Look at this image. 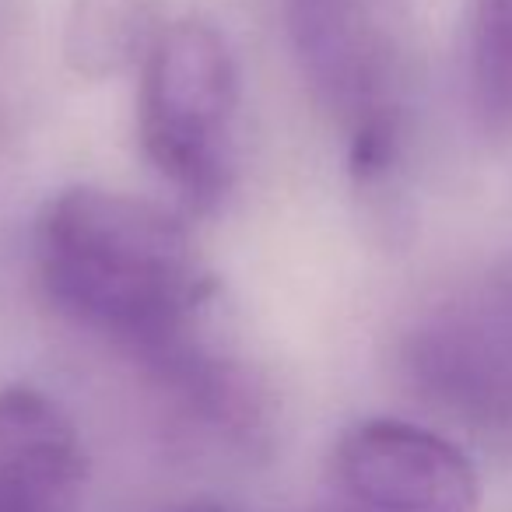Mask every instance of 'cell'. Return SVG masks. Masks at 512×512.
Here are the masks:
<instances>
[{"label": "cell", "mask_w": 512, "mask_h": 512, "mask_svg": "<svg viewBox=\"0 0 512 512\" xmlns=\"http://www.w3.org/2000/svg\"><path fill=\"white\" fill-rule=\"evenodd\" d=\"M36 271L67 320L109 337L137 365L207 327L218 292L183 221L99 186L46 200Z\"/></svg>", "instance_id": "1"}, {"label": "cell", "mask_w": 512, "mask_h": 512, "mask_svg": "<svg viewBox=\"0 0 512 512\" xmlns=\"http://www.w3.org/2000/svg\"><path fill=\"white\" fill-rule=\"evenodd\" d=\"M239 71L211 22H165L141 64L137 130L148 162L193 211L221 204L235 176Z\"/></svg>", "instance_id": "2"}, {"label": "cell", "mask_w": 512, "mask_h": 512, "mask_svg": "<svg viewBox=\"0 0 512 512\" xmlns=\"http://www.w3.org/2000/svg\"><path fill=\"white\" fill-rule=\"evenodd\" d=\"M295 57L348 141L355 179L386 176L404 141L400 60L376 0H288Z\"/></svg>", "instance_id": "3"}, {"label": "cell", "mask_w": 512, "mask_h": 512, "mask_svg": "<svg viewBox=\"0 0 512 512\" xmlns=\"http://www.w3.org/2000/svg\"><path fill=\"white\" fill-rule=\"evenodd\" d=\"M400 369L435 411L474 428H512V260L418 316Z\"/></svg>", "instance_id": "4"}, {"label": "cell", "mask_w": 512, "mask_h": 512, "mask_svg": "<svg viewBox=\"0 0 512 512\" xmlns=\"http://www.w3.org/2000/svg\"><path fill=\"white\" fill-rule=\"evenodd\" d=\"M341 512H477L481 484L460 446L411 421L348 428L330 456Z\"/></svg>", "instance_id": "5"}, {"label": "cell", "mask_w": 512, "mask_h": 512, "mask_svg": "<svg viewBox=\"0 0 512 512\" xmlns=\"http://www.w3.org/2000/svg\"><path fill=\"white\" fill-rule=\"evenodd\" d=\"M207 327L172 344L141 369L186 432L232 449H253L267 439L271 425L264 383L232 351L218 348Z\"/></svg>", "instance_id": "6"}, {"label": "cell", "mask_w": 512, "mask_h": 512, "mask_svg": "<svg viewBox=\"0 0 512 512\" xmlns=\"http://www.w3.org/2000/svg\"><path fill=\"white\" fill-rule=\"evenodd\" d=\"M85 446L57 400L32 386L0 390V512H74Z\"/></svg>", "instance_id": "7"}, {"label": "cell", "mask_w": 512, "mask_h": 512, "mask_svg": "<svg viewBox=\"0 0 512 512\" xmlns=\"http://www.w3.org/2000/svg\"><path fill=\"white\" fill-rule=\"evenodd\" d=\"M162 29V0H71L64 25L67 67L92 81L141 67Z\"/></svg>", "instance_id": "8"}, {"label": "cell", "mask_w": 512, "mask_h": 512, "mask_svg": "<svg viewBox=\"0 0 512 512\" xmlns=\"http://www.w3.org/2000/svg\"><path fill=\"white\" fill-rule=\"evenodd\" d=\"M470 78L484 120L512 127V0H477Z\"/></svg>", "instance_id": "9"}, {"label": "cell", "mask_w": 512, "mask_h": 512, "mask_svg": "<svg viewBox=\"0 0 512 512\" xmlns=\"http://www.w3.org/2000/svg\"><path fill=\"white\" fill-rule=\"evenodd\" d=\"M172 512H232V509H225V505H218V502H190V505H179V509H172Z\"/></svg>", "instance_id": "10"}]
</instances>
